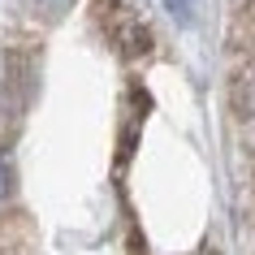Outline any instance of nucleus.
I'll use <instances>...</instances> for the list:
<instances>
[{
  "label": "nucleus",
  "instance_id": "2",
  "mask_svg": "<svg viewBox=\"0 0 255 255\" xmlns=\"http://www.w3.org/2000/svg\"><path fill=\"white\" fill-rule=\"evenodd\" d=\"M9 190H13V173H9V164L0 160V199H4Z\"/></svg>",
  "mask_w": 255,
  "mask_h": 255
},
{
  "label": "nucleus",
  "instance_id": "1",
  "mask_svg": "<svg viewBox=\"0 0 255 255\" xmlns=\"http://www.w3.org/2000/svg\"><path fill=\"white\" fill-rule=\"evenodd\" d=\"M238 108H242V117H255V69L238 82Z\"/></svg>",
  "mask_w": 255,
  "mask_h": 255
}]
</instances>
